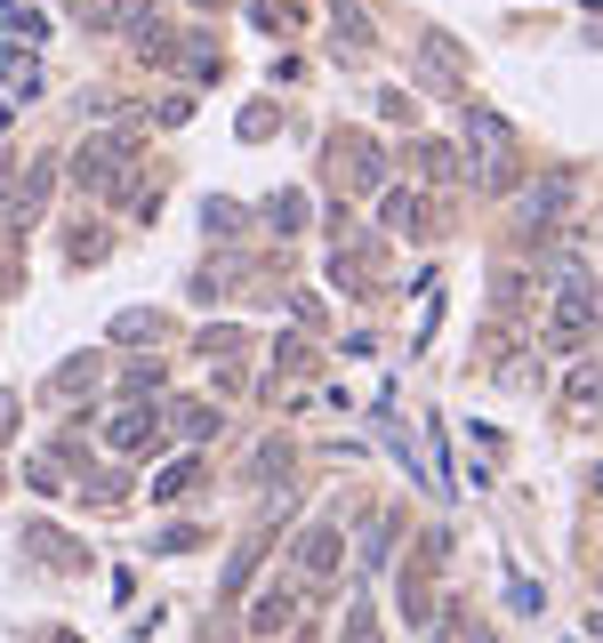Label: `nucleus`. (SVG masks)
I'll return each instance as SVG.
<instances>
[{"label": "nucleus", "instance_id": "obj_9", "mask_svg": "<svg viewBox=\"0 0 603 643\" xmlns=\"http://www.w3.org/2000/svg\"><path fill=\"white\" fill-rule=\"evenodd\" d=\"M555 210H571V177H547L531 194V218H555Z\"/></svg>", "mask_w": 603, "mask_h": 643}, {"label": "nucleus", "instance_id": "obj_18", "mask_svg": "<svg viewBox=\"0 0 603 643\" xmlns=\"http://www.w3.org/2000/svg\"><path fill=\"white\" fill-rule=\"evenodd\" d=\"M298 225H306V201H298V194H282V210H274V234H298Z\"/></svg>", "mask_w": 603, "mask_h": 643}, {"label": "nucleus", "instance_id": "obj_20", "mask_svg": "<svg viewBox=\"0 0 603 643\" xmlns=\"http://www.w3.org/2000/svg\"><path fill=\"white\" fill-rule=\"evenodd\" d=\"M571 394H579V403H603V370H579V379H571Z\"/></svg>", "mask_w": 603, "mask_h": 643}, {"label": "nucleus", "instance_id": "obj_19", "mask_svg": "<svg viewBox=\"0 0 603 643\" xmlns=\"http://www.w3.org/2000/svg\"><path fill=\"white\" fill-rule=\"evenodd\" d=\"M81 491H89V499H121V491H130V474H89Z\"/></svg>", "mask_w": 603, "mask_h": 643}, {"label": "nucleus", "instance_id": "obj_4", "mask_svg": "<svg viewBox=\"0 0 603 643\" xmlns=\"http://www.w3.org/2000/svg\"><path fill=\"white\" fill-rule=\"evenodd\" d=\"M153 443H161L153 410H121V419H113V450H153Z\"/></svg>", "mask_w": 603, "mask_h": 643}, {"label": "nucleus", "instance_id": "obj_13", "mask_svg": "<svg viewBox=\"0 0 603 643\" xmlns=\"http://www.w3.org/2000/svg\"><path fill=\"white\" fill-rule=\"evenodd\" d=\"M49 185H57V161H33V177H25V210H40V201H49Z\"/></svg>", "mask_w": 603, "mask_h": 643}, {"label": "nucleus", "instance_id": "obj_21", "mask_svg": "<svg viewBox=\"0 0 603 643\" xmlns=\"http://www.w3.org/2000/svg\"><path fill=\"white\" fill-rule=\"evenodd\" d=\"M588 635H595V643H603V611H588Z\"/></svg>", "mask_w": 603, "mask_h": 643}, {"label": "nucleus", "instance_id": "obj_2", "mask_svg": "<svg viewBox=\"0 0 603 643\" xmlns=\"http://www.w3.org/2000/svg\"><path fill=\"white\" fill-rule=\"evenodd\" d=\"M555 282H564V298H555V346H579V338L603 322V289L579 274V265H564Z\"/></svg>", "mask_w": 603, "mask_h": 643}, {"label": "nucleus", "instance_id": "obj_3", "mask_svg": "<svg viewBox=\"0 0 603 643\" xmlns=\"http://www.w3.org/2000/svg\"><path fill=\"white\" fill-rule=\"evenodd\" d=\"M419 65H427V81H434V89H467L475 57H467L451 33H427V40H419Z\"/></svg>", "mask_w": 603, "mask_h": 643}, {"label": "nucleus", "instance_id": "obj_17", "mask_svg": "<svg viewBox=\"0 0 603 643\" xmlns=\"http://www.w3.org/2000/svg\"><path fill=\"white\" fill-rule=\"evenodd\" d=\"M346 643H379V619H370V604L346 611Z\"/></svg>", "mask_w": 603, "mask_h": 643}, {"label": "nucleus", "instance_id": "obj_6", "mask_svg": "<svg viewBox=\"0 0 603 643\" xmlns=\"http://www.w3.org/2000/svg\"><path fill=\"white\" fill-rule=\"evenodd\" d=\"M346 177H355L362 194H370V185L386 177V153H379V145H370V137H355V145H346Z\"/></svg>", "mask_w": 603, "mask_h": 643}, {"label": "nucleus", "instance_id": "obj_12", "mask_svg": "<svg viewBox=\"0 0 603 643\" xmlns=\"http://www.w3.org/2000/svg\"><path fill=\"white\" fill-rule=\"evenodd\" d=\"M153 330H161V314H121V322H113V338H121V346H145Z\"/></svg>", "mask_w": 603, "mask_h": 643}, {"label": "nucleus", "instance_id": "obj_1", "mask_svg": "<svg viewBox=\"0 0 603 643\" xmlns=\"http://www.w3.org/2000/svg\"><path fill=\"white\" fill-rule=\"evenodd\" d=\"M130 153H137V137H130V129L89 137V145L73 153V185H81V194H113V185H121V170H130Z\"/></svg>", "mask_w": 603, "mask_h": 643}, {"label": "nucleus", "instance_id": "obj_23", "mask_svg": "<svg viewBox=\"0 0 603 643\" xmlns=\"http://www.w3.org/2000/svg\"><path fill=\"white\" fill-rule=\"evenodd\" d=\"M595 499H603V467H595Z\"/></svg>", "mask_w": 603, "mask_h": 643}, {"label": "nucleus", "instance_id": "obj_10", "mask_svg": "<svg viewBox=\"0 0 603 643\" xmlns=\"http://www.w3.org/2000/svg\"><path fill=\"white\" fill-rule=\"evenodd\" d=\"M81 9H89V25H130L145 0H81Z\"/></svg>", "mask_w": 603, "mask_h": 643}, {"label": "nucleus", "instance_id": "obj_5", "mask_svg": "<svg viewBox=\"0 0 603 643\" xmlns=\"http://www.w3.org/2000/svg\"><path fill=\"white\" fill-rule=\"evenodd\" d=\"M410 161H419V177H434V185L459 177V153H451L443 137H419V145H410Z\"/></svg>", "mask_w": 603, "mask_h": 643}, {"label": "nucleus", "instance_id": "obj_15", "mask_svg": "<svg viewBox=\"0 0 603 643\" xmlns=\"http://www.w3.org/2000/svg\"><path fill=\"white\" fill-rule=\"evenodd\" d=\"M201 225H210V234H242V210H234V201H210V210H201Z\"/></svg>", "mask_w": 603, "mask_h": 643}, {"label": "nucleus", "instance_id": "obj_8", "mask_svg": "<svg viewBox=\"0 0 603 643\" xmlns=\"http://www.w3.org/2000/svg\"><path fill=\"white\" fill-rule=\"evenodd\" d=\"M386 225H403V234H427V210H419V194H386Z\"/></svg>", "mask_w": 603, "mask_h": 643}, {"label": "nucleus", "instance_id": "obj_11", "mask_svg": "<svg viewBox=\"0 0 603 643\" xmlns=\"http://www.w3.org/2000/svg\"><path fill=\"white\" fill-rule=\"evenodd\" d=\"M177 426L194 434V443H210V434H218V410H201V403H177Z\"/></svg>", "mask_w": 603, "mask_h": 643}, {"label": "nucleus", "instance_id": "obj_22", "mask_svg": "<svg viewBox=\"0 0 603 643\" xmlns=\"http://www.w3.org/2000/svg\"><path fill=\"white\" fill-rule=\"evenodd\" d=\"M475 643H499V635H491V628H475Z\"/></svg>", "mask_w": 603, "mask_h": 643}, {"label": "nucleus", "instance_id": "obj_7", "mask_svg": "<svg viewBox=\"0 0 603 643\" xmlns=\"http://www.w3.org/2000/svg\"><path fill=\"white\" fill-rule=\"evenodd\" d=\"M339 555H346V547H339V531H330V523L298 539V564H306V571H330V564H339Z\"/></svg>", "mask_w": 603, "mask_h": 643}, {"label": "nucleus", "instance_id": "obj_16", "mask_svg": "<svg viewBox=\"0 0 603 643\" xmlns=\"http://www.w3.org/2000/svg\"><path fill=\"white\" fill-rule=\"evenodd\" d=\"M274 628H290V595H266L258 604V635H274Z\"/></svg>", "mask_w": 603, "mask_h": 643}, {"label": "nucleus", "instance_id": "obj_14", "mask_svg": "<svg viewBox=\"0 0 603 643\" xmlns=\"http://www.w3.org/2000/svg\"><path fill=\"white\" fill-rule=\"evenodd\" d=\"M194 474H201L194 459H177V467H170V474H161V483H153V499H177V491H185V483H194Z\"/></svg>", "mask_w": 603, "mask_h": 643}]
</instances>
